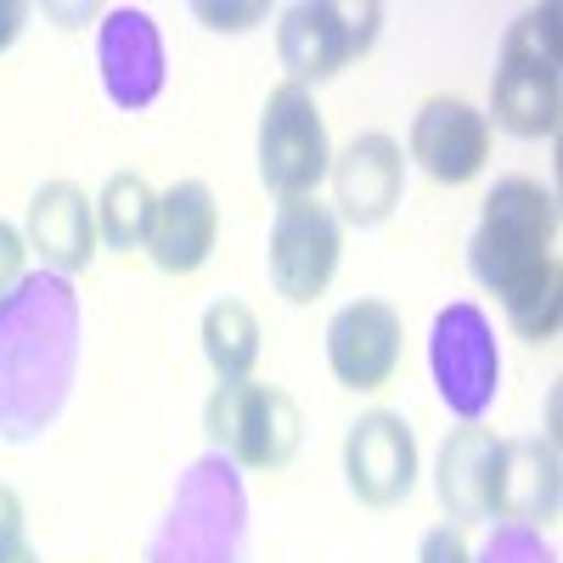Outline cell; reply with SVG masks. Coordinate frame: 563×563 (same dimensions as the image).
<instances>
[{
  "label": "cell",
  "mask_w": 563,
  "mask_h": 563,
  "mask_svg": "<svg viewBox=\"0 0 563 563\" xmlns=\"http://www.w3.org/2000/svg\"><path fill=\"white\" fill-rule=\"evenodd\" d=\"M558 507V445L501 440L496 456V519H552Z\"/></svg>",
  "instance_id": "14"
},
{
  "label": "cell",
  "mask_w": 563,
  "mask_h": 563,
  "mask_svg": "<svg viewBox=\"0 0 563 563\" xmlns=\"http://www.w3.org/2000/svg\"><path fill=\"white\" fill-rule=\"evenodd\" d=\"M209 29H249L243 18H265V7H198Z\"/></svg>",
  "instance_id": "20"
},
{
  "label": "cell",
  "mask_w": 563,
  "mask_h": 563,
  "mask_svg": "<svg viewBox=\"0 0 563 563\" xmlns=\"http://www.w3.org/2000/svg\"><path fill=\"white\" fill-rule=\"evenodd\" d=\"M496 456L501 440L490 429H474V422L440 445L434 485L451 519H496Z\"/></svg>",
  "instance_id": "13"
},
{
  "label": "cell",
  "mask_w": 563,
  "mask_h": 563,
  "mask_svg": "<svg viewBox=\"0 0 563 563\" xmlns=\"http://www.w3.org/2000/svg\"><path fill=\"white\" fill-rule=\"evenodd\" d=\"M203 355L220 372V384L249 378L260 361V321L243 299H214L203 310Z\"/></svg>",
  "instance_id": "15"
},
{
  "label": "cell",
  "mask_w": 563,
  "mask_h": 563,
  "mask_svg": "<svg viewBox=\"0 0 563 563\" xmlns=\"http://www.w3.org/2000/svg\"><path fill=\"white\" fill-rule=\"evenodd\" d=\"M23 547V496L12 485H0V552Z\"/></svg>",
  "instance_id": "19"
},
{
  "label": "cell",
  "mask_w": 563,
  "mask_h": 563,
  "mask_svg": "<svg viewBox=\"0 0 563 563\" xmlns=\"http://www.w3.org/2000/svg\"><path fill=\"white\" fill-rule=\"evenodd\" d=\"M344 479L355 501L366 507H395L417 485V434L395 411H366L350 422L344 440Z\"/></svg>",
  "instance_id": "7"
},
{
  "label": "cell",
  "mask_w": 563,
  "mask_h": 563,
  "mask_svg": "<svg viewBox=\"0 0 563 563\" xmlns=\"http://www.w3.org/2000/svg\"><path fill=\"white\" fill-rule=\"evenodd\" d=\"M400 310L384 299H355L327 321V366L344 389H384L400 366Z\"/></svg>",
  "instance_id": "9"
},
{
  "label": "cell",
  "mask_w": 563,
  "mask_h": 563,
  "mask_svg": "<svg viewBox=\"0 0 563 563\" xmlns=\"http://www.w3.org/2000/svg\"><path fill=\"white\" fill-rule=\"evenodd\" d=\"M422 563H467V541H462V530H451V525L429 530V536H422Z\"/></svg>",
  "instance_id": "18"
},
{
  "label": "cell",
  "mask_w": 563,
  "mask_h": 563,
  "mask_svg": "<svg viewBox=\"0 0 563 563\" xmlns=\"http://www.w3.org/2000/svg\"><path fill=\"white\" fill-rule=\"evenodd\" d=\"M23 243L63 276L85 271L97 254V209L79 192L74 180H45L29 198V220H23Z\"/></svg>",
  "instance_id": "12"
},
{
  "label": "cell",
  "mask_w": 563,
  "mask_h": 563,
  "mask_svg": "<svg viewBox=\"0 0 563 563\" xmlns=\"http://www.w3.org/2000/svg\"><path fill=\"white\" fill-rule=\"evenodd\" d=\"M333 209L339 225H378L395 214L400 203V186H406V153L400 141L384 130H361L344 153H333Z\"/></svg>",
  "instance_id": "8"
},
{
  "label": "cell",
  "mask_w": 563,
  "mask_h": 563,
  "mask_svg": "<svg viewBox=\"0 0 563 563\" xmlns=\"http://www.w3.org/2000/svg\"><path fill=\"white\" fill-rule=\"evenodd\" d=\"M333 169L327 119L305 85H276L260 113V180L271 198H316V186Z\"/></svg>",
  "instance_id": "3"
},
{
  "label": "cell",
  "mask_w": 563,
  "mask_h": 563,
  "mask_svg": "<svg viewBox=\"0 0 563 563\" xmlns=\"http://www.w3.org/2000/svg\"><path fill=\"white\" fill-rule=\"evenodd\" d=\"M214 238H220V203L203 180H175L169 192H158L153 203V220H147V249L158 271L169 276H192L209 265L214 254Z\"/></svg>",
  "instance_id": "11"
},
{
  "label": "cell",
  "mask_w": 563,
  "mask_h": 563,
  "mask_svg": "<svg viewBox=\"0 0 563 563\" xmlns=\"http://www.w3.org/2000/svg\"><path fill=\"white\" fill-rule=\"evenodd\" d=\"M339 254H344V225L321 198L276 203L265 271H271V288L288 305H310L316 294H327V282L339 271Z\"/></svg>",
  "instance_id": "5"
},
{
  "label": "cell",
  "mask_w": 563,
  "mask_h": 563,
  "mask_svg": "<svg viewBox=\"0 0 563 563\" xmlns=\"http://www.w3.org/2000/svg\"><path fill=\"white\" fill-rule=\"evenodd\" d=\"M23 23H29V7H18V0H0V52L23 34Z\"/></svg>",
  "instance_id": "21"
},
{
  "label": "cell",
  "mask_w": 563,
  "mask_h": 563,
  "mask_svg": "<svg viewBox=\"0 0 563 563\" xmlns=\"http://www.w3.org/2000/svg\"><path fill=\"white\" fill-rule=\"evenodd\" d=\"M411 158L422 164V175H434L445 186L474 180L490 158V124L479 108H467L462 97H434L422 102L411 119Z\"/></svg>",
  "instance_id": "10"
},
{
  "label": "cell",
  "mask_w": 563,
  "mask_h": 563,
  "mask_svg": "<svg viewBox=\"0 0 563 563\" xmlns=\"http://www.w3.org/2000/svg\"><path fill=\"white\" fill-rule=\"evenodd\" d=\"M558 7H530L501 40V63L490 79V113L507 135L541 141L558 130Z\"/></svg>",
  "instance_id": "2"
},
{
  "label": "cell",
  "mask_w": 563,
  "mask_h": 563,
  "mask_svg": "<svg viewBox=\"0 0 563 563\" xmlns=\"http://www.w3.org/2000/svg\"><path fill=\"white\" fill-rule=\"evenodd\" d=\"M0 563H40V552L23 541V547H12V552H0Z\"/></svg>",
  "instance_id": "22"
},
{
  "label": "cell",
  "mask_w": 563,
  "mask_h": 563,
  "mask_svg": "<svg viewBox=\"0 0 563 563\" xmlns=\"http://www.w3.org/2000/svg\"><path fill=\"white\" fill-rule=\"evenodd\" d=\"M384 7H333V0H305V7L282 12L276 52L288 63L294 85L310 90V79H333L344 63H355L372 40H378Z\"/></svg>",
  "instance_id": "6"
},
{
  "label": "cell",
  "mask_w": 563,
  "mask_h": 563,
  "mask_svg": "<svg viewBox=\"0 0 563 563\" xmlns=\"http://www.w3.org/2000/svg\"><path fill=\"white\" fill-rule=\"evenodd\" d=\"M153 203L158 192L135 169H119L108 175L102 198H97V238L108 249H141L147 243V220H153Z\"/></svg>",
  "instance_id": "16"
},
{
  "label": "cell",
  "mask_w": 563,
  "mask_h": 563,
  "mask_svg": "<svg viewBox=\"0 0 563 563\" xmlns=\"http://www.w3.org/2000/svg\"><path fill=\"white\" fill-rule=\"evenodd\" d=\"M23 260H29V243H23V231L0 220V299H7V288L23 276Z\"/></svg>",
  "instance_id": "17"
},
{
  "label": "cell",
  "mask_w": 563,
  "mask_h": 563,
  "mask_svg": "<svg viewBox=\"0 0 563 563\" xmlns=\"http://www.w3.org/2000/svg\"><path fill=\"white\" fill-rule=\"evenodd\" d=\"M558 198L541 180L507 175L490 186L479 225L467 238V271L490 288L519 339H558L563 316V271H558Z\"/></svg>",
  "instance_id": "1"
},
{
  "label": "cell",
  "mask_w": 563,
  "mask_h": 563,
  "mask_svg": "<svg viewBox=\"0 0 563 563\" xmlns=\"http://www.w3.org/2000/svg\"><path fill=\"white\" fill-rule=\"evenodd\" d=\"M203 429H209V445L225 451L231 462L282 467L299 451V406L271 384L231 378V384H214L203 406Z\"/></svg>",
  "instance_id": "4"
}]
</instances>
